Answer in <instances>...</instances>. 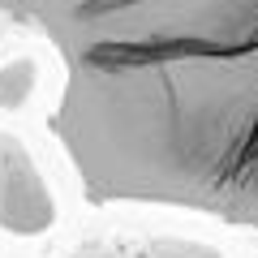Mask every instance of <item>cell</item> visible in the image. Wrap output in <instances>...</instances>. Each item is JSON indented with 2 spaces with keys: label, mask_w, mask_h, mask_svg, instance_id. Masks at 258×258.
<instances>
[{
  "label": "cell",
  "mask_w": 258,
  "mask_h": 258,
  "mask_svg": "<svg viewBox=\"0 0 258 258\" xmlns=\"http://www.w3.org/2000/svg\"><path fill=\"white\" fill-rule=\"evenodd\" d=\"M56 138L91 203L185 207L258 232V35L82 56Z\"/></svg>",
  "instance_id": "6da1fadb"
},
{
  "label": "cell",
  "mask_w": 258,
  "mask_h": 258,
  "mask_svg": "<svg viewBox=\"0 0 258 258\" xmlns=\"http://www.w3.org/2000/svg\"><path fill=\"white\" fill-rule=\"evenodd\" d=\"M74 64L95 52L228 47L258 35V0H18Z\"/></svg>",
  "instance_id": "7a4b0ae2"
},
{
  "label": "cell",
  "mask_w": 258,
  "mask_h": 258,
  "mask_svg": "<svg viewBox=\"0 0 258 258\" xmlns=\"http://www.w3.org/2000/svg\"><path fill=\"white\" fill-rule=\"evenodd\" d=\"M56 220V203L43 172L35 168L22 138L0 134V228L13 237L47 232Z\"/></svg>",
  "instance_id": "3957f363"
},
{
  "label": "cell",
  "mask_w": 258,
  "mask_h": 258,
  "mask_svg": "<svg viewBox=\"0 0 258 258\" xmlns=\"http://www.w3.org/2000/svg\"><path fill=\"white\" fill-rule=\"evenodd\" d=\"M35 78L39 69L30 56H13V60L0 64V112H18L35 91Z\"/></svg>",
  "instance_id": "277c9868"
},
{
  "label": "cell",
  "mask_w": 258,
  "mask_h": 258,
  "mask_svg": "<svg viewBox=\"0 0 258 258\" xmlns=\"http://www.w3.org/2000/svg\"><path fill=\"white\" fill-rule=\"evenodd\" d=\"M0 5H13V9H18V0H0Z\"/></svg>",
  "instance_id": "5b68a950"
}]
</instances>
